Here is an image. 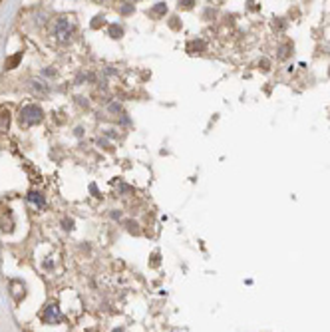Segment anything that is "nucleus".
<instances>
[{
  "instance_id": "nucleus-2",
  "label": "nucleus",
  "mask_w": 330,
  "mask_h": 332,
  "mask_svg": "<svg viewBox=\"0 0 330 332\" xmlns=\"http://www.w3.org/2000/svg\"><path fill=\"white\" fill-rule=\"evenodd\" d=\"M42 120V110L38 108V106H24L22 110H20V122H24V124H38Z\"/></svg>"
},
{
  "instance_id": "nucleus-4",
  "label": "nucleus",
  "mask_w": 330,
  "mask_h": 332,
  "mask_svg": "<svg viewBox=\"0 0 330 332\" xmlns=\"http://www.w3.org/2000/svg\"><path fill=\"white\" fill-rule=\"evenodd\" d=\"M8 118H10V114H8V112H2V114H0V130H2V132L8 128V122H10Z\"/></svg>"
},
{
  "instance_id": "nucleus-5",
  "label": "nucleus",
  "mask_w": 330,
  "mask_h": 332,
  "mask_svg": "<svg viewBox=\"0 0 330 332\" xmlns=\"http://www.w3.org/2000/svg\"><path fill=\"white\" fill-rule=\"evenodd\" d=\"M20 58H22V54H16L14 58H10V60H8V64H6V70H12V68L20 62Z\"/></svg>"
},
{
  "instance_id": "nucleus-3",
  "label": "nucleus",
  "mask_w": 330,
  "mask_h": 332,
  "mask_svg": "<svg viewBox=\"0 0 330 332\" xmlns=\"http://www.w3.org/2000/svg\"><path fill=\"white\" fill-rule=\"evenodd\" d=\"M62 313H60V309L56 307V305H50V307H46V311H44V315H42V321L46 323V325H58V323H62Z\"/></svg>"
},
{
  "instance_id": "nucleus-1",
  "label": "nucleus",
  "mask_w": 330,
  "mask_h": 332,
  "mask_svg": "<svg viewBox=\"0 0 330 332\" xmlns=\"http://www.w3.org/2000/svg\"><path fill=\"white\" fill-rule=\"evenodd\" d=\"M52 34L58 38V40H68L72 36V22L68 18H58L52 26Z\"/></svg>"
},
{
  "instance_id": "nucleus-6",
  "label": "nucleus",
  "mask_w": 330,
  "mask_h": 332,
  "mask_svg": "<svg viewBox=\"0 0 330 332\" xmlns=\"http://www.w3.org/2000/svg\"><path fill=\"white\" fill-rule=\"evenodd\" d=\"M30 199H32V201H36V203H40V205L44 203V201H42V197H40V195H36V193H30Z\"/></svg>"
}]
</instances>
